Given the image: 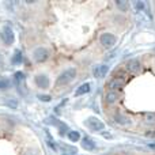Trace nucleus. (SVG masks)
Instances as JSON below:
<instances>
[{"instance_id": "f257e3e1", "label": "nucleus", "mask_w": 155, "mask_h": 155, "mask_svg": "<svg viewBox=\"0 0 155 155\" xmlns=\"http://www.w3.org/2000/svg\"><path fill=\"white\" fill-rule=\"evenodd\" d=\"M76 78V70L75 68H68V70L63 71L59 75V78L56 79V86L57 87H63V86H67L72 82Z\"/></svg>"}, {"instance_id": "f03ea898", "label": "nucleus", "mask_w": 155, "mask_h": 155, "mask_svg": "<svg viewBox=\"0 0 155 155\" xmlns=\"http://www.w3.org/2000/svg\"><path fill=\"white\" fill-rule=\"evenodd\" d=\"M99 42H101V45L104 46V48L110 49L116 45L117 38H116V35L112 34V33H102V34L99 35Z\"/></svg>"}, {"instance_id": "7ed1b4c3", "label": "nucleus", "mask_w": 155, "mask_h": 155, "mask_svg": "<svg viewBox=\"0 0 155 155\" xmlns=\"http://www.w3.org/2000/svg\"><path fill=\"white\" fill-rule=\"evenodd\" d=\"M84 124L88 129H91V131H94V132H99V131H102V129H105V124L95 117L87 118V120L84 121Z\"/></svg>"}, {"instance_id": "20e7f679", "label": "nucleus", "mask_w": 155, "mask_h": 155, "mask_svg": "<svg viewBox=\"0 0 155 155\" xmlns=\"http://www.w3.org/2000/svg\"><path fill=\"white\" fill-rule=\"evenodd\" d=\"M124 84H125V79H124V78L114 76V78H112V79L107 82L106 87L109 88V91H118V90H121V88L124 87Z\"/></svg>"}, {"instance_id": "39448f33", "label": "nucleus", "mask_w": 155, "mask_h": 155, "mask_svg": "<svg viewBox=\"0 0 155 155\" xmlns=\"http://www.w3.org/2000/svg\"><path fill=\"white\" fill-rule=\"evenodd\" d=\"M49 57V51L46 48H37L33 52V59L35 63H44Z\"/></svg>"}, {"instance_id": "423d86ee", "label": "nucleus", "mask_w": 155, "mask_h": 155, "mask_svg": "<svg viewBox=\"0 0 155 155\" xmlns=\"http://www.w3.org/2000/svg\"><path fill=\"white\" fill-rule=\"evenodd\" d=\"M140 68H142V64H140V61H139L137 59L128 60V61L125 63V70H127V72L132 74V75H136V74H139Z\"/></svg>"}, {"instance_id": "0eeeda50", "label": "nucleus", "mask_w": 155, "mask_h": 155, "mask_svg": "<svg viewBox=\"0 0 155 155\" xmlns=\"http://www.w3.org/2000/svg\"><path fill=\"white\" fill-rule=\"evenodd\" d=\"M2 38H3V41H4L7 45L14 44V41H15V34H14L12 29L8 27V26H5L4 29H3V31H2Z\"/></svg>"}, {"instance_id": "6e6552de", "label": "nucleus", "mask_w": 155, "mask_h": 155, "mask_svg": "<svg viewBox=\"0 0 155 155\" xmlns=\"http://www.w3.org/2000/svg\"><path fill=\"white\" fill-rule=\"evenodd\" d=\"M107 71H109V67H107L106 64H99V65H95V67H94L93 75L99 79V78H104L106 75Z\"/></svg>"}, {"instance_id": "1a4fd4ad", "label": "nucleus", "mask_w": 155, "mask_h": 155, "mask_svg": "<svg viewBox=\"0 0 155 155\" xmlns=\"http://www.w3.org/2000/svg\"><path fill=\"white\" fill-rule=\"evenodd\" d=\"M34 83L41 88H48L49 87V78L44 74H40L34 78Z\"/></svg>"}, {"instance_id": "9d476101", "label": "nucleus", "mask_w": 155, "mask_h": 155, "mask_svg": "<svg viewBox=\"0 0 155 155\" xmlns=\"http://www.w3.org/2000/svg\"><path fill=\"white\" fill-rule=\"evenodd\" d=\"M82 147L84 148L86 151H94L95 150V142H94L91 137L84 136L82 139Z\"/></svg>"}, {"instance_id": "9b49d317", "label": "nucleus", "mask_w": 155, "mask_h": 155, "mask_svg": "<svg viewBox=\"0 0 155 155\" xmlns=\"http://www.w3.org/2000/svg\"><path fill=\"white\" fill-rule=\"evenodd\" d=\"M118 98H120V95H118L117 91H109V93H106V95H105V102H106L107 105H113L118 101Z\"/></svg>"}, {"instance_id": "f8f14e48", "label": "nucleus", "mask_w": 155, "mask_h": 155, "mask_svg": "<svg viewBox=\"0 0 155 155\" xmlns=\"http://www.w3.org/2000/svg\"><path fill=\"white\" fill-rule=\"evenodd\" d=\"M114 121L117 124H120V125H128V124H131V120H129L127 116L121 114V113H116L114 114Z\"/></svg>"}, {"instance_id": "ddd939ff", "label": "nucleus", "mask_w": 155, "mask_h": 155, "mask_svg": "<svg viewBox=\"0 0 155 155\" xmlns=\"http://www.w3.org/2000/svg\"><path fill=\"white\" fill-rule=\"evenodd\" d=\"M88 91H90V83L86 82V83H83V84H80L79 87H78V90L75 91V97L84 95V94H87Z\"/></svg>"}, {"instance_id": "4468645a", "label": "nucleus", "mask_w": 155, "mask_h": 155, "mask_svg": "<svg viewBox=\"0 0 155 155\" xmlns=\"http://www.w3.org/2000/svg\"><path fill=\"white\" fill-rule=\"evenodd\" d=\"M22 60H23V54H22V52L19 51V49H16V51L14 52V56H12V59H11V63H12L14 65H18L22 63Z\"/></svg>"}, {"instance_id": "2eb2a0df", "label": "nucleus", "mask_w": 155, "mask_h": 155, "mask_svg": "<svg viewBox=\"0 0 155 155\" xmlns=\"http://www.w3.org/2000/svg\"><path fill=\"white\" fill-rule=\"evenodd\" d=\"M67 136H68V140H70V142H72V143L80 140V134L78 131H70L67 134Z\"/></svg>"}, {"instance_id": "dca6fc26", "label": "nucleus", "mask_w": 155, "mask_h": 155, "mask_svg": "<svg viewBox=\"0 0 155 155\" xmlns=\"http://www.w3.org/2000/svg\"><path fill=\"white\" fill-rule=\"evenodd\" d=\"M116 5H117V7H120L121 11H127V10H128V2H120V0H118V2H116Z\"/></svg>"}, {"instance_id": "f3484780", "label": "nucleus", "mask_w": 155, "mask_h": 155, "mask_svg": "<svg viewBox=\"0 0 155 155\" xmlns=\"http://www.w3.org/2000/svg\"><path fill=\"white\" fill-rule=\"evenodd\" d=\"M134 5H135V8H136V11H143L144 10V2H135Z\"/></svg>"}, {"instance_id": "a211bd4d", "label": "nucleus", "mask_w": 155, "mask_h": 155, "mask_svg": "<svg viewBox=\"0 0 155 155\" xmlns=\"http://www.w3.org/2000/svg\"><path fill=\"white\" fill-rule=\"evenodd\" d=\"M38 99L40 101H44V102H49V101H52V97L51 95H46V94H42V95H38Z\"/></svg>"}, {"instance_id": "6ab92c4d", "label": "nucleus", "mask_w": 155, "mask_h": 155, "mask_svg": "<svg viewBox=\"0 0 155 155\" xmlns=\"http://www.w3.org/2000/svg\"><path fill=\"white\" fill-rule=\"evenodd\" d=\"M23 79H25L23 72H15V80H16V83L22 82V80H23Z\"/></svg>"}, {"instance_id": "aec40b11", "label": "nucleus", "mask_w": 155, "mask_h": 155, "mask_svg": "<svg viewBox=\"0 0 155 155\" xmlns=\"http://www.w3.org/2000/svg\"><path fill=\"white\" fill-rule=\"evenodd\" d=\"M10 86V82L7 79H0V88H7Z\"/></svg>"}, {"instance_id": "412c9836", "label": "nucleus", "mask_w": 155, "mask_h": 155, "mask_svg": "<svg viewBox=\"0 0 155 155\" xmlns=\"http://www.w3.org/2000/svg\"><path fill=\"white\" fill-rule=\"evenodd\" d=\"M5 104H7L8 106H11V107H12V109H15V107L18 106V102H16L15 99H10V101H7V102H5Z\"/></svg>"}, {"instance_id": "4be33fe9", "label": "nucleus", "mask_w": 155, "mask_h": 155, "mask_svg": "<svg viewBox=\"0 0 155 155\" xmlns=\"http://www.w3.org/2000/svg\"><path fill=\"white\" fill-rule=\"evenodd\" d=\"M102 136H104V137H107V139H112V135L107 134V132H102Z\"/></svg>"}, {"instance_id": "5701e85b", "label": "nucleus", "mask_w": 155, "mask_h": 155, "mask_svg": "<svg viewBox=\"0 0 155 155\" xmlns=\"http://www.w3.org/2000/svg\"><path fill=\"white\" fill-rule=\"evenodd\" d=\"M63 155H71V154H63Z\"/></svg>"}, {"instance_id": "b1692460", "label": "nucleus", "mask_w": 155, "mask_h": 155, "mask_svg": "<svg viewBox=\"0 0 155 155\" xmlns=\"http://www.w3.org/2000/svg\"><path fill=\"white\" fill-rule=\"evenodd\" d=\"M105 155H113V154H105Z\"/></svg>"}, {"instance_id": "393cba45", "label": "nucleus", "mask_w": 155, "mask_h": 155, "mask_svg": "<svg viewBox=\"0 0 155 155\" xmlns=\"http://www.w3.org/2000/svg\"><path fill=\"white\" fill-rule=\"evenodd\" d=\"M0 60H2V57H0Z\"/></svg>"}]
</instances>
